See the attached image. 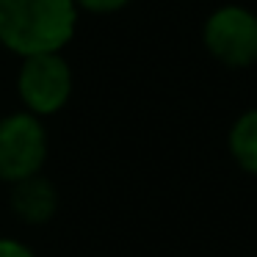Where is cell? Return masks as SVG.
<instances>
[{"label": "cell", "instance_id": "cell-1", "mask_svg": "<svg viewBox=\"0 0 257 257\" xmlns=\"http://www.w3.org/2000/svg\"><path fill=\"white\" fill-rule=\"evenodd\" d=\"M75 0H0V45L28 58L61 53L78 28Z\"/></svg>", "mask_w": 257, "mask_h": 257}, {"label": "cell", "instance_id": "cell-2", "mask_svg": "<svg viewBox=\"0 0 257 257\" xmlns=\"http://www.w3.org/2000/svg\"><path fill=\"white\" fill-rule=\"evenodd\" d=\"M47 152V127L39 116L14 111L0 119V183L14 185L42 174Z\"/></svg>", "mask_w": 257, "mask_h": 257}, {"label": "cell", "instance_id": "cell-3", "mask_svg": "<svg viewBox=\"0 0 257 257\" xmlns=\"http://www.w3.org/2000/svg\"><path fill=\"white\" fill-rule=\"evenodd\" d=\"M72 67L61 53H42L23 58L17 72V97L23 111L34 116H56L72 97Z\"/></svg>", "mask_w": 257, "mask_h": 257}, {"label": "cell", "instance_id": "cell-4", "mask_svg": "<svg viewBox=\"0 0 257 257\" xmlns=\"http://www.w3.org/2000/svg\"><path fill=\"white\" fill-rule=\"evenodd\" d=\"M202 45L218 64L246 69L257 64V14L246 6H221L202 25Z\"/></svg>", "mask_w": 257, "mask_h": 257}, {"label": "cell", "instance_id": "cell-5", "mask_svg": "<svg viewBox=\"0 0 257 257\" xmlns=\"http://www.w3.org/2000/svg\"><path fill=\"white\" fill-rule=\"evenodd\" d=\"M61 205V196L53 180L45 174L28 177L23 183L9 185V207H12L14 218L28 227H42V224L53 221Z\"/></svg>", "mask_w": 257, "mask_h": 257}, {"label": "cell", "instance_id": "cell-6", "mask_svg": "<svg viewBox=\"0 0 257 257\" xmlns=\"http://www.w3.org/2000/svg\"><path fill=\"white\" fill-rule=\"evenodd\" d=\"M227 147H229L232 161L243 172L257 174V108L243 111L232 122L229 136H227Z\"/></svg>", "mask_w": 257, "mask_h": 257}, {"label": "cell", "instance_id": "cell-7", "mask_svg": "<svg viewBox=\"0 0 257 257\" xmlns=\"http://www.w3.org/2000/svg\"><path fill=\"white\" fill-rule=\"evenodd\" d=\"M0 257H39V254L25 240L14 238V235H0Z\"/></svg>", "mask_w": 257, "mask_h": 257}, {"label": "cell", "instance_id": "cell-8", "mask_svg": "<svg viewBox=\"0 0 257 257\" xmlns=\"http://www.w3.org/2000/svg\"><path fill=\"white\" fill-rule=\"evenodd\" d=\"M75 6L91 14H113V12H122L124 6H130V0H75Z\"/></svg>", "mask_w": 257, "mask_h": 257}]
</instances>
